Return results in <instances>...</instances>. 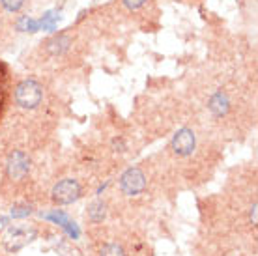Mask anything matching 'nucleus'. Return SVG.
Wrapping results in <instances>:
<instances>
[{"label":"nucleus","instance_id":"f257e3e1","mask_svg":"<svg viewBox=\"0 0 258 256\" xmlns=\"http://www.w3.org/2000/svg\"><path fill=\"white\" fill-rule=\"evenodd\" d=\"M43 99V88L38 81L25 79L15 86V103L21 109H36Z\"/></svg>","mask_w":258,"mask_h":256},{"label":"nucleus","instance_id":"f03ea898","mask_svg":"<svg viewBox=\"0 0 258 256\" xmlns=\"http://www.w3.org/2000/svg\"><path fill=\"white\" fill-rule=\"evenodd\" d=\"M38 236V230L34 226L28 224H17V226H10L6 230V234L2 236V245L6 247L10 252L21 250L23 247H26L28 243H32Z\"/></svg>","mask_w":258,"mask_h":256},{"label":"nucleus","instance_id":"7ed1b4c3","mask_svg":"<svg viewBox=\"0 0 258 256\" xmlns=\"http://www.w3.org/2000/svg\"><path fill=\"white\" fill-rule=\"evenodd\" d=\"M81 193H83V189H81V183H79L77 179L66 178L54 185V189H52V200L60 206H68L77 202L81 199Z\"/></svg>","mask_w":258,"mask_h":256},{"label":"nucleus","instance_id":"20e7f679","mask_svg":"<svg viewBox=\"0 0 258 256\" xmlns=\"http://www.w3.org/2000/svg\"><path fill=\"white\" fill-rule=\"evenodd\" d=\"M146 187V176L142 174L141 168H129L120 178V189L127 197H135Z\"/></svg>","mask_w":258,"mask_h":256},{"label":"nucleus","instance_id":"39448f33","mask_svg":"<svg viewBox=\"0 0 258 256\" xmlns=\"http://www.w3.org/2000/svg\"><path fill=\"white\" fill-rule=\"evenodd\" d=\"M195 146H197V139H195V133L189 127L176 131V135L172 137V150H174V154L183 155V157L191 155Z\"/></svg>","mask_w":258,"mask_h":256},{"label":"nucleus","instance_id":"423d86ee","mask_svg":"<svg viewBox=\"0 0 258 256\" xmlns=\"http://www.w3.org/2000/svg\"><path fill=\"white\" fill-rule=\"evenodd\" d=\"M28 168H30V161H28V157H26L23 152H13V154L8 157L6 170L10 178H13V179L25 178L26 172H28Z\"/></svg>","mask_w":258,"mask_h":256},{"label":"nucleus","instance_id":"0eeeda50","mask_svg":"<svg viewBox=\"0 0 258 256\" xmlns=\"http://www.w3.org/2000/svg\"><path fill=\"white\" fill-rule=\"evenodd\" d=\"M208 107L215 116H225L228 110H230V99L225 92H215L208 103Z\"/></svg>","mask_w":258,"mask_h":256},{"label":"nucleus","instance_id":"6e6552de","mask_svg":"<svg viewBox=\"0 0 258 256\" xmlns=\"http://www.w3.org/2000/svg\"><path fill=\"white\" fill-rule=\"evenodd\" d=\"M71 47V38L70 36H66V34H60L56 38H52L49 43H47V52L51 54V56H62L64 52L70 51Z\"/></svg>","mask_w":258,"mask_h":256},{"label":"nucleus","instance_id":"1a4fd4ad","mask_svg":"<svg viewBox=\"0 0 258 256\" xmlns=\"http://www.w3.org/2000/svg\"><path fill=\"white\" fill-rule=\"evenodd\" d=\"M105 215H107V206H105V202L96 200V202H92V204L88 206V217H90L92 221L99 223V221L105 219Z\"/></svg>","mask_w":258,"mask_h":256},{"label":"nucleus","instance_id":"9d476101","mask_svg":"<svg viewBox=\"0 0 258 256\" xmlns=\"http://www.w3.org/2000/svg\"><path fill=\"white\" fill-rule=\"evenodd\" d=\"M0 4H2V8H4L6 12L17 13L21 8L25 6V0H0Z\"/></svg>","mask_w":258,"mask_h":256},{"label":"nucleus","instance_id":"9b49d317","mask_svg":"<svg viewBox=\"0 0 258 256\" xmlns=\"http://www.w3.org/2000/svg\"><path fill=\"white\" fill-rule=\"evenodd\" d=\"M99 256H125V252H123V249L120 247V245L109 243V245H105L103 249H101Z\"/></svg>","mask_w":258,"mask_h":256},{"label":"nucleus","instance_id":"f8f14e48","mask_svg":"<svg viewBox=\"0 0 258 256\" xmlns=\"http://www.w3.org/2000/svg\"><path fill=\"white\" fill-rule=\"evenodd\" d=\"M32 213V208L26 204H17L12 208V217H26V215H30Z\"/></svg>","mask_w":258,"mask_h":256},{"label":"nucleus","instance_id":"ddd939ff","mask_svg":"<svg viewBox=\"0 0 258 256\" xmlns=\"http://www.w3.org/2000/svg\"><path fill=\"white\" fill-rule=\"evenodd\" d=\"M146 4V0H123V6L127 8V10H139V8H142Z\"/></svg>","mask_w":258,"mask_h":256},{"label":"nucleus","instance_id":"4468645a","mask_svg":"<svg viewBox=\"0 0 258 256\" xmlns=\"http://www.w3.org/2000/svg\"><path fill=\"white\" fill-rule=\"evenodd\" d=\"M112 148H114V152H125V142L122 139H114L112 141Z\"/></svg>","mask_w":258,"mask_h":256},{"label":"nucleus","instance_id":"2eb2a0df","mask_svg":"<svg viewBox=\"0 0 258 256\" xmlns=\"http://www.w3.org/2000/svg\"><path fill=\"white\" fill-rule=\"evenodd\" d=\"M2 77H4V68L0 66V107L4 103V86H2Z\"/></svg>","mask_w":258,"mask_h":256},{"label":"nucleus","instance_id":"dca6fc26","mask_svg":"<svg viewBox=\"0 0 258 256\" xmlns=\"http://www.w3.org/2000/svg\"><path fill=\"white\" fill-rule=\"evenodd\" d=\"M251 219H252V223H256V204L252 206V212H251Z\"/></svg>","mask_w":258,"mask_h":256}]
</instances>
